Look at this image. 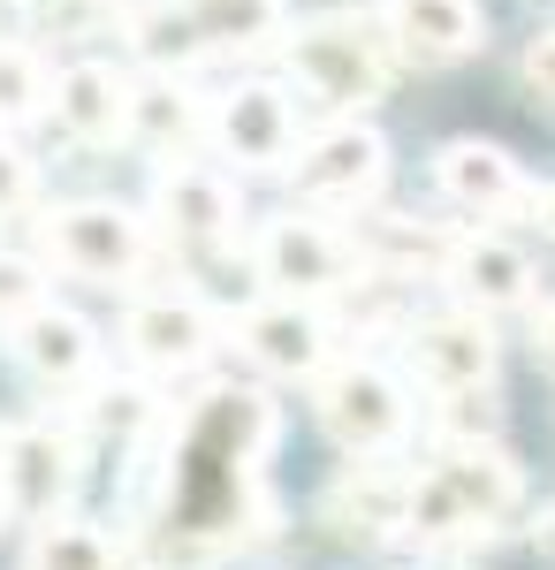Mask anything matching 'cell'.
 <instances>
[{
    "label": "cell",
    "mask_w": 555,
    "mask_h": 570,
    "mask_svg": "<svg viewBox=\"0 0 555 570\" xmlns=\"http://www.w3.org/2000/svg\"><path fill=\"white\" fill-rule=\"evenodd\" d=\"M434 183L471 206V214H517L525 206V176H517V160L503 145H479V137H457V145H441L434 153Z\"/></svg>",
    "instance_id": "cell-16"
},
{
    "label": "cell",
    "mask_w": 555,
    "mask_h": 570,
    "mask_svg": "<svg viewBox=\"0 0 555 570\" xmlns=\"http://www.w3.org/2000/svg\"><path fill=\"white\" fill-rule=\"evenodd\" d=\"M434 480L449 487V494H457V502H465L487 532H495L517 502H525V480H517V464L495 449V441H457V449L434 464Z\"/></svg>",
    "instance_id": "cell-17"
},
{
    "label": "cell",
    "mask_w": 555,
    "mask_h": 570,
    "mask_svg": "<svg viewBox=\"0 0 555 570\" xmlns=\"http://www.w3.org/2000/svg\"><path fill=\"white\" fill-rule=\"evenodd\" d=\"M46 99H53V85H46L39 53H31V46H8V39H0V130L31 122Z\"/></svg>",
    "instance_id": "cell-22"
},
{
    "label": "cell",
    "mask_w": 555,
    "mask_h": 570,
    "mask_svg": "<svg viewBox=\"0 0 555 570\" xmlns=\"http://www.w3.org/2000/svg\"><path fill=\"white\" fill-rule=\"evenodd\" d=\"M525 214H533V220L555 236V183H548V190H525Z\"/></svg>",
    "instance_id": "cell-29"
},
{
    "label": "cell",
    "mask_w": 555,
    "mask_h": 570,
    "mask_svg": "<svg viewBox=\"0 0 555 570\" xmlns=\"http://www.w3.org/2000/svg\"><path fill=\"white\" fill-rule=\"evenodd\" d=\"M31 570H123V548H115L99 525L46 518L39 540H31Z\"/></svg>",
    "instance_id": "cell-21"
},
{
    "label": "cell",
    "mask_w": 555,
    "mask_h": 570,
    "mask_svg": "<svg viewBox=\"0 0 555 570\" xmlns=\"http://www.w3.org/2000/svg\"><path fill=\"white\" fill-rule=\"evenodd\" d=\"M23 206H31V160L16 145H0V220L23 214Z\"/></svg>",
    "instance_id": "cell-26"
},
{
    "label": "cell",
    "mask_w": 555,
    "mask_h": 570,
    "mask_svg": "<svg viewBox=\"0 0 555 570\" xmlns=\"http://www.w3.org/2000/svg\"><path fill=\"white\" fill-rule=\"evenodd\" d=\"M252 259H259V274H266L274 289H290V297H335V289L358 282V274H350V244L312 214L266 220L259 244H252Z\"/></svg>",
    "instance_id": "cell-6"
},
{
    "label": "cell",
    "mask_w": 555,
    "mask_h": 570,
    "mask_svg": "<svg viewBox=\"0 0 555 570\" xmlns=\"http://www.w3.org/2000/svg\"><path fill=\"white\" fill-rule=\"evenodd\" d=\"M46 16H53L69 39H99V31H129L137 0H46Z\"/></svg>",
    "instance_id": "cell-24"
},
{
    "label": "cell",
    "mask_w": 555,
    "mask_h": 570,
    "mask_svg": "<svg viewBox=\"0 0 555 570\" xmlns=\"http://www.w3.org/2000/svg\"><path fill=\"white\" fill-rule=\"evenodd\" d=\"M129 137H145L153 153H175L183 137H198V107H191V91L175 85V77L137 85V99H129Z\"/></svg>",
    "instance_id": "cell-20"
},
{
    "label": "cell",
    "mask_w": 555,
    "mask_h": 570,
    "mask_svg": "<svg viewBox=\"0 0 555 570\" xmlns=\"http://www.w3.org/2000/svg\"><path fill=\"white\" fill-rule=\"evenodd\" d=\"M525 77H533L541 91H555V31H548L541 46H533V53H525Z\"/></svg>",
    "instance_id": "cell-27"
},
{
    "label": "cell",
    "mask_w": 555,
    "mask_h": 570,
    "mask_svg": "<svg viewBox=\"0 0 555 570\" xmlns=\"http://www.w3.org/2000/svg\"><path fill=\"white\" fill-rule=\"evenodd\" d=\"M0 518H8V494H0Z\"/></svg>",
    "instance_id": "cell-30"
},
{
    "label": "cell",
    "mask_w": 555,
    "mask_h": 570,
    "mask_svg": "<svg viewBox=\"0 0 555 570\" xmlns=\"http://www.w3.org/2000/svg\"><path fill=\"white\" fill-rule=\"evenodd\" d=\"M411 365L434 395L495 389V335H487L479 312H427L411 327Z\"/></svg>",
    "instance_id": "cell-10"
},
{
    "label": "cell",
    "mask_w": 555,
    "mask_h": 570,
    "mask_svg": "<svg viewBox=\"0 0 555 570\" xmlns=\"http://www.w3.org/2000/svg\"><path fill=\"white\" fill-rule=\"evenodd\" d=\"M290 69L328 107H373L396 77V39L373 31L366 16H312L290 46Z\"/></svg>",
    "instance_id": "cell-1"
},
{
    "label": "cell",
    "mask_w": 555,
    "mask_h": 570,
    "mask_svg": "<svg viewBox=\"0 0 555 570\" xmlns=\"http://www.w3.org/2000/svg\"><path fill=\"white\" fill-rule=\"evenodd\" d=\"M290 137H298V122H290L282 91H266V85H244V91H228V99L214 107V145L236 160V168H252V176L290 168Z\"/></svg>",
    "instance_id": "cell-12"
},
{
    "label": "cell",
    "mask_w": 555,
    "mask_h": 570,
    "mask_svg": "<svg viewBox=\"0 0 555 570\" xmlns=\"http://www.w3.org/2000/svg\"><path fill=\"white\" fill-rule=\"evenodd\" d=\"M388 183V145L366 122H335L298 153V198L312 214H358Z\"/></svg>",
    "instance_id": "cell-5"
},
{
    "label": "cell",
    "mask_w": 555,
    "mask_h": 570,
    "mask_svg": "<svg viewBox=\"0 0 555 570\" xmlns=\"http://www.w3.org/2000/svg\"><path fill=\"white\" fill-rule=\"evenodd\" d=\"M8 351H16V365L39 389H85L91 373H99V335L69 305H46V297L8 327Z\"/></svg>",
    "instance_id": "cell-8"
},
{
    "label": "cell",
    "mask_w": 555,
    "mask_h": 570,
    "mask_svg": "<svg viewBox=\"0 0 555 570\" xmlns=\"http://www.w3.org/2000/svg\"><path fill=\"white\" fill-rule=\"evenodd\" d=\"M31 305H39V266L16 259V252H0V327H16Z\"/></svg>",
    "instance_id": "cell-25"
},
{
    "label": "cell",
    "mask_w": 555,
    "mask_h": 570,
    "mask_svg": "<svg viewBox=\"0 0 555 570\" xmlns=\"http://www.w3.org/2000/svg\"><path fill=\"white\" fill-rule=\"evenodd\" d=\"M129 99H137V85L115 77L107 61H69L53 77V115H61V130L77 137V145H115V137H129Z\"/></svg>",
    "instance_id": "cell-14"
},
{
    "label": "cell",
    "mask_w": 555,
    "mask_h": 570,
    "mask_svg": "<svg viewBox=\"0 0 555 570\" xmlns=\"http://www.w3.org/2000/svg\"><path fill=\"white\" fill-rule=\"evenodd\" d=\"M214 312L198 305V297H145V305H129L123 320V351L137 373H160V381H183V373H198L206 357H214Z\"/></svg>",
    "instance_id": "cell-7"
},
{
    "label": "cell",
    "mask_w": 555,
    "mask_h": 570,
    "mask_svg": "<svg viewBox=\"0 0 555 570\" xmlns=\"http://www.w3.org/2000/svg\"><path fill=\"white\" fill-rule=\"evenodd\" d=\"M434 426H441V441H449V449H457V441H495V426H503L495 389H457V395H441Z\"/></svg>",
    "instance_id": "cell-23"
},
{
    "label": "cell",
    "mask_w": 555,
    "mask_h": 570,
    "mask_svg": "<svg viewBox=\"0 0 555 570\" xmlns=\"http://www.w3.org/2000/svg\"><path fill=\"white\" fill-rule=\"evenodd\" d=\"M533 351H541V357L555 365V305H541V312H533Z\"/></svg>",
    "instance_id": "cell-28"
},
{
    "label": "cell",
    "mask_w": 555,
    "mask_h": 570,
    "mask_svg": "<svg viewBox=\"0 0 555 570\" xmlns=\"http://www.w3.org/2000/svg\"><path fill=\"white\" fill-rule=\"evenodd\" d=\"M39 252L61 266V274H77V282L129 289V282L145 274V252H153V236H145V220H137V214L107 206V198H85V206H61V214H46Z\"/></svg>",
    "instance_id": "cell-2"
},
{
    "label": "cell",
    "mask_w": 555,
    "mask_h": 570,
    "mask_svg": "<svg viewBox=\"0 0 555 570\" xmlns=\"http://www.w3.org/2000/svg\"><path fill=\"white\" fill-rule=\"evenodd\" d=\"M449 282H457L465 305L495 312V305H525L533 266H525V252L495 244V236H457V252H449Z\"/></svg>",
    "instance_id": "cell-18"
},
{
    "label": "cell",
    "mask_w": 555,
    "mask_h": 570,
    "mask_svg": "<svg viewBox=\"0 0 555 570\" xmlns=\"http://www.w3.org/2000/svg\"><path fill=\"white\" fill-rule=\"evenodd\" d=\"M85 480V449L69 426H8L0 434V494H8V518H61L69 494Z\"/></svg>",
    "instance_id": "cell-3"
},
{
    "label": "cell",
    "mask_w": 555,
    "mask_h": 570,
    "mask_svg": "<svg viewBox=\"0 0 555 570\" xmlns=\"http://www.w3.org/2000/svg\"><path fill=\"white\" fill-rule=\"evenodd\" d=\"M160 220H168V236H183V244H221V236H236V220H244V206H236V183L221 176V168H198V160H175V168H160Z\"/></svg>",
    "instance_id": "cell-13"
},
{
    "label": "cell",
    "mask_w": 555,
    "mask_h": 570,
    "mask_svg": "<svg viewBox=\"0 0 555 570\" xmlns=\"http://www.w3.org/2000/svg\"><path fill=\"white\" fill-rule=\"evenodd\" d=\"M388 39L396 53H411V61H465L471 46L487 39V23H479V8L471 0H388L381 8Z\"/></svg>",
    "instance_id": "cell-15"
},
{
    "label": "cell",
    "mask_w": 555,
    "mask_h": 570,
    "mask_svg": "<svg viewBox=\"0 0 555 570\" xmlns=\"http://www.w3.org/2000/svg\"><path fill=\"white\" fill-rule=\"evenodd\" d=\"M198 46H228V53H259V46L282 31V0H183Z\"/></svg>",
    "instance_id": "cell-19"
},
{
    "label": "cell",
    "mask_w": 555,
    "mask_h": 570,
    "mask_svg": "<svg viewBox=\"0 0 555 570\" xmlns=\"http://www.w3.org/2000/svg\"><path fill=\"white\" fill-rule=\"evenodd\" d=\"M236 343L244 357H259L266 373H290V381H320L328 373V357H335V327H328V312L320 305H259L236 320Z\"/></svg>",
    "instance_id": "cell-9"
},
{
    "label": "cell",
    "mask_w": 555,
    "mask_h": 570,
    "mask_svg": "<svg viewBox=\"0 0 555 570\" xmlns=\"http://www.w3.org/2000/svg\"><path fill=\"white\" fill-rule=\"evenodd\" d=\"M312 411H320V426L350 449V456H381V449H396L403 441V426H411V403H403V389L388 381L381 365H328L320 373V389H312Z\"/></svg>",
    "instance_id": "cell-4"
},
{
    "label": "cell",
    "mask_w": 555,
    "mask_h": 570,
    "mask_svg": "<svg viewBox=\"0 0 555 570\" xmlns=\"http://www.w3.org/2000/svg\"><path fill=\"white\" fill-rule=\"evenodd\" d=\"M411 487L419 472H403L396 456H358L350 472L328 494V518H335L350 540H388V532H411Z\"/></svg>",
    "instance_id": "cell-11"
}]
</instances>
